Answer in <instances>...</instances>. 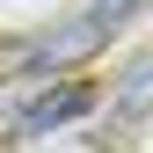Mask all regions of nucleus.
<instances>
[{
	"label": "nucleus",
	"mask_w": 153,
	"mask_h": 153,
	"mask_svg": "<svg viewBox=\"0 0 153 153\" xmlns=\"http://www.w3.org/2000/svg\"><path fill=\"white\" fill-rule=\"evenodd\" d=\"M139 7H153V0H88L80 15H88V22L102 29V36H109V29H124V22H131V15H139Z\"/></svg>",
	"instance_id": "obj_3"
},
{
	"label": "nucleus",
	"mask_w": 153,
	"mask_h": 153,
	"mask_svg": "<svg viewBox=\"0 0 153 153\" xmlns=\"http://www.w3.org/2000/svg\"><path fill=\"white\" fill-rule=\"evenodd\" d=\"M88 109H95V88H88V80H51L29 109H15V124H7V131H22V139H29V131H51V124L88 117Z\"/></svg>",
	"instance_id": "obj_1"
},
{
	"label": "nucleus",
	"mask_w": 153,
	"mask_h": 153,
	"mask_svg": "<svg viewBox=\"0 0 153 153\" xmlns=\"http://www.w3.org/2000/svg\"><path fill=\"white\" fill-rule=\"evenodd\" d=\"M146 109H153V59H131L117 73V88H109V117H117V124H139Z\"/></svg>",
	"instance_id": "obj_2"
}]
</instances>
